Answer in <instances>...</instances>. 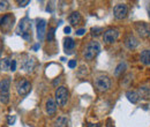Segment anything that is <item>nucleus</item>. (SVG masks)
Masks as SVG:
<instances>
[{"instance_id":"26","label":"nucleus","mask_w":150,"mask_h":127,"mask_svg":"<svg viewBox=\"0 0 150 127\" xmlns=\"http://www.w3.org/2000/svg\"><path fill=\"white\" fill-rule=\"evenodd\" d=\"M8 8V2L7 1H0V12L6 11Z\"/></svg>"},{"instance_id":"22","label":"nucleus","mask_w":150,"mask_h":127,"mask_svg":"<svg viewBox=\"0 0 150 127\" xmlns=\"http://www.w3.org/2000/svg\"><path fill=\"white\" fill-rule=\"evenodd\" d=\"M0 102L4 104H7L9 102V95L8 94H0Z\"/></svg>"},{"instance_id":"33","label":"nucleus","mask_w":150,"mask_h":127,"mask_svg":"<svg viewBox=\"0 0 150 127\" xmlns=\"http://www.w3.org/2000/svg\"><path fill=\"white\" fill-rule=\"evenodd\" d=\"M87 127H102V125L99 123H97V124H88Z\"/></svg>"},{"instance_id":"35","label":"nucleus","mask_w":150,"mask_h":127,"mask_svg":"<svg viewBox=\"0 0 150 127\" xmlns=\"http://www.w3.org/2000/svg\"><path fill=\"white\" fill-rule=\"evenodd\" d=\"M60 82V79H58V80H56L54 82H53V84H57V83H59Z\"/></svg>"},{"instance_id":"18","label":"nucleus","mask_w":150,"mask_h":127,"mask_svg":"<svg viewBox=\"0 0 150 127\" xmlns=\"http://www.w3.org/2000/svg\"><path fill=\"white\" fill-rule=\"evenodd\" d=\"M68 20H69V22H71L73 26H76V24H79L80 21H81V14L77 13V12H74V13H72V14L68 16Z\"/></svg>"},{"instance_id":"17","label":"nucleus","mask_w":150,"mask_h":127,"mask_svg":"<svg viewBox=\"0 0 150 127\" xmlns=\"http://www.w3.org/2000/svg\"><path fill=\"white\" fill-rule=\"evenodd\" d=\"M12 60L9 58H4L0 60V70L1 71H9Z\"/></svg>"},{"instance_id":"34","label":"nucleus","mask_w":150,"mask_h":127,"mask_svg":"<svg viewBox=\"0 0 150 127\" xmlns=\"http://www.w3.org/2000/svg\"><path fill=\"white\" fill-rule=\"evenodd\" d=\"M38 49H39V44H36V45L34 46V50L36 51V50H38Z\"/></svg>"},{"instance_id":"10","label":"nucleus","mask_w":150,"mask_h":127,"mask_svg":"<svg viewBox=\"0 0 150 127\" xmlns=\"http://www.w3.org/2000/svg\"><path fill=\"white\" fill-rule=\"evenodd\" d=\"M125 45H126L127 49L134 50L139 45V42H137V39L133 36V35H129V36L126 37V39H125Z\"/></svg>"},{"instance_id":"21","label":"nucleus","mask_w":150,"mask_h":127,"mask_svg":"<svg viewBox=\"0 0 150 127\" xmlns=\"http://www.w3.org/2000/svg\"><path fill=\"white\" fill-rule=\"evenodd\" d=\"M126 62H120L118 66H117V68H115V71H114V74L117 75V76H119L120 74H122V73L125 72V70H126Z\"/></svg>"},{"instance_id":"23","label":"nucleus","mask_w":150,"mask_h":127,"mask_svg":"<svg viewBox=\"0 0 150 127\" xmlns=\"http://www.w3.org/2000/svg\"><path fill=\"white\" fill-rule=\"evenodd\" d=\"M16 121V116H8L7 117V123L8 125H14Z\"/></svg>"},{"instance_id":"14","label":"nucleus","mask_w":150,"mask_h":127,"mask_svg":"<svg viewBox=\"0 0 150 127\" xmlns=\"http://www.w3.org/2000/svg\"><path fill=\"white\" fill-rule=\"evenodd\" d=\"M126 97H127V99L132 102L133 104H135V103H137L139 102V99H140V95L136 92V91H127L126 92Z\"/></svg>"},{"instance_id":"24","label":"nucleus","mask_w":150,"mask_h":127,"mask_svg":"<svg viewBox=\"0 0 150 127\" xmlns=\"http://www.w3.org/2000/svg\"><path fill=\"white\" fill-rule=\"evenodd\" d=\"M54 31H56V28H51L49 30V34H47V39L49 40H52L54 38Z\"/></svg>"},{"instance_id":"13","label":"nucleus","mask_w":150,"mask_h":127,"mask_svg":"<svg viewBox=\"0 0 150 127\" xmlns=\"http://www.w3.org/2000/svg\"><path fill=\"white\" fill-rule=\"evenodd\" d=\"M64 48H65V52L66 53H71V50H73L75 48V42L73 38H66L65 43H64Z\"/></svg>"},{"instance_id":"3","label":"nucleus","mask_w":150,"mask_h":127,"mask_svg":"<svg viewBox=\"0 0 150 127\" xmlns=\"http://www.w3.org/2000/svg\"><path fill=\"white\" fill-rule=\"evenodd\" d=\"M68 99V90L66 87L61 86L56 90V103L60 106H64Z\"/></svg>"},{"instance_id":"12","label":"nucleus","mask_w":150,"mask_h":127,"mask_svg":"<svg viewBox=\"0 0 150 127\" xmlns=\"http://www.w3.org/2000/svg\"><path fill=\"white\" fill-rule=\"evenodd\" d=\"M57 111V103L53 98H49L46 101V112L49 114H54Z\"/></svg>"},{"instance_id":"5","label":"nucleus","mask_w":150,"mask_h":127,"mask_svg":"<svg viewBox=\"0 0 150 127\" xmlns=\"http://www.w3.org/2000/svg\"><path fill=\"white\" fill-rule=\"evenodd\" d=\"M127 13H128V8H127V6L125 4H118L113 9V15L118 20L125 18L127 16Z\"/></svg>"},{"instance_id":"15","label":"nucleus","mask_w":150,"mask_h":127,"mask_svg":"<svg viewBox=\"0 0 150 127\" xmlns=\"http://www.w3.org/2000/svg\"><path fill=\"white\" fill-rule=\"evenodd\" d=\"M34 67H35V59L34 58H30V59L25 60L24 64H23V70L28 73L33 72Z\"/></svg>"},{"instance_id":"6","label":"nucleus","mask_w":150,"mask_h":127,"mask_svg":"<svg viewBox=\"0 0 150 127\" xmlns=\"http://www.w3.org/2000/svg\"><path fill=\"white\" fill-rule=\"evenodd\" d=\"M119 37V31L118 29L115 28H111V29H108L104 35H103V38H104V42L108 43V44H111V43H114Z\"/></svg>"},{"instance_id":"1","label":"nucleus","mask_w":150,"mask_h":127,"mask_svg":"<svg viewBox=\"0 0 150 127\" xmlns=\"http://www.w3.org/2000/svg\"><path fill=\"white\" fill-rule=\"evenodd\" d=\"M100 52V44L96 40L89 42L84 49V58L87 60H93L95 57L99 55Z\"/></svg>"},{"instance_id":"9","label":"nucleus","mask_w":150,"mask_h":127,"mask_svg":"<svg viewBox=\"0 0 150 127\" xmlns=\"http://www.w3.org/2000/svg\"><path fill=\"white\" fill-rule=\"evenodd\" d=\"M13 22H14V18H13V15L6 14V15H4L2 18L0 20V26H1L2 28L8 29V28H11V27L13 26Z\"/></svg>"},{"instance_id":"11","label":"nucleus","mask_w":150,"mask_h":127,"mask_svg":"<svg viewBox=\"0 0 150 127\" xmlns=\"http://www.w3.org/2000/svg\"><path fill=\"white\" fill-rule=\"evenodd\" d=\"M11 88V79L5 77L0 81V94H8Z\"/></svg>"},{"instance_id":"19","label":"nucleus","mask_w":150,"mask_h":127,"mask_svg":"<svg viewBox=\"0 0 150 127\" xmlns=\"http://www.w3.org/2000/svg\"><path fill=\"white\" fill-rule=\"evenodd\" d=\"M68 120L66 117H59L54 121V127H67Z\"/></svg>"},{"instance_id":"16","label":"nucleus","mask_w":150,"mask_h":127,"mask_svg":"<svg viewBox=\"0 0 150 127\" xmlns=\"http://www.w3.org/2000/svg\"><path fill=\"white\" fill-rule=\"evenodd\" d=\"M140 60L143 65H150V50H144L140 55Z\"/></svg>"},{"instance_id":"20","label":"nucleus","mask_w":150,"mask_h":127,"mask_svg":"<svg viewBox=\"0 0 150 127\" xmlns=\"http://www.w3.org/2000/svg\"><path fill=\"white\" fill-rule=\"evenodd\" d=\"M140 97L142 98H149L150 97V87H142L140 88Z\"/></svg>"},{"instance_id":"28","label":"nucleus","mask_w":150,"mask_h":127,"mask_svg":"<svg viewBox=\"0 0 150 127\" xmlns=\"http://www.w3.org/2000/svg\"><path fill=\"white\" fill-rule=\"evenodd\" d=\"M68 67L69 68H75L76 67V60H69L68 61Z\"/></svg>"},{"instance_id":"7","label":"nucleus","mask_w":150,"mask_h":127,"mask_svg":"<svg viewBox=\"0 0 150 127\" xmlns=\"http://www.w3.org/2000/svg\"><path fill=\"white\" fill-rule=\"evenodd\" d=\"M135 29L139 33L141 37H148L150 36V26L144 23V22H139L135 24Z\"/></svg>"},{"instance_id":"31","label":"nucleus","mask_w":150,"mask_h":127,"mask_svg":"<svg viewBox=\"0 0 150 127\" xmlns=\"http://www.w3.org/2000/svg\"><path fill=\"white\" fill-rule=\"evenodd\" d=\"M84 33H86V29H79V30H76V35L77 36H82Z\"/></svg>"},{"instance_id":"27","label":"nucleus","mask_w":150,"mask_h":127,"mask_svg":"<svg viewBox=\"0 0 150 127\" xmlns=\"http://www.w3.org/2000/svg\"><path fill=\"white\" fill-rule=\"evenodd\" d=\"M9 71H12V72L16 71V60H12V62H11V68H9Z\"/></svg>"},{"instance_id":"4","label":"nucleus","mask_w":150,"mask_h":127,"mask_svg":"<svg viewBox=\"0 0 150 127\" xmlns=\"http://www.w3.org/2000/svg\"><path fill=\"white\" fill-rule=\"evenodd\" d=\"M30 90H31V84L27 79H21L16 83V91L21 96L27 95Z\"/></svg>"},{"instance_id":"2","label":"nucleus","mask_w":150,"mask_h":127,"mask_svg":"<svg viewBox=\"0 0 150 127\" xmlns=\"http://www.w3.org/2000/svg\"><path fill=\"white\" fill-rule=\"evenodd\" d=\"M95 87L98 91H108L111 87V80L106 75H100L95 79Z\"/></svg>"},{"instance_id":"29","label":"nucleus","mask_w":150,"mask_h":127,"mask_svg":"<svg viewBox=\"0 0 150 127\" xmlns=\"http://www.w3.org/2000/svg\"><path fill=\"white\" fill-rule=\"evenodd\" d=\"M28 4H30V1H29V0H25V1H19L20 7H25Z\"/></svg>"},{"instance_id":"8","label":"nucleus","mask_w":150,"mask_h":127,"mask_svg":"<svg viewBox=\"0 0 150 127\" xmlns=\"http://www.w3.org/2000/svg\"><path fill=\"white\" fill-rule=\"evenodd\" d=\"M46 34V21L45 20H38L37 22V38L39 40H43Z\"/></svg>"},{"instance_id":"36","label":"nucleus","mask_w":150,"mask_h":127,"mask_svg":"<svg viewBox=\"0 0 150 127\" xmlns=\"http://www.w3.org/2000/svg\"><path fill=\"white\" fill-rule=\"evenodd\" d=\"M0 55H1V46H0Z\"/></svg>"},{"instance_id":"30","label":"nucleus","mask_w":150,"mask_h":127,"mask_svg":"<svg viewBox=\"0 0 150 127\" xmlns=\"http://www.w3.org/2000/svg\"><path fill=\"white\" fill-rule=\"evenodd\" d=\"M71 31H72V28H71L69 26L65 27V29H64V33H65L66 35H69V34H71Z\"/></svg>"},{"instance_id":"25","label":"nucleus","mask_w":150,"mask_h":127,"mask_svg":"<svg viewBox=\"0 0 150 127\" xmlns=\"http://www.w3.org/2000/svg\"><path fill=\"white\" fill-rule=\"evenodd\" d=\"M102 31H103L102 28H93V29H91V35H93V36H98Z\"/></svg>"},{"instance_id":"32","label":"nucleus","mask_w":150,"mask_h":127,"mask_svg":"<svg viewBox=\"0 0 150 127\" xmlns=\"http://www.w3.org/2000/svg\"><path fill=\"white\" fill-rule=\"evenodd\" d=\"M106 127H114L113 126V124H112V119H108V123H106Z\"/></svg>"}]
</instances>
